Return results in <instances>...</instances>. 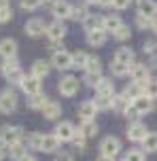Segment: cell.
Masks as SVG:
<instances>
[{
  "label": "cell",
  "instance_id": "1",
  "mask_svg": "<svg viewBox=\"0 0 157 161\" xmlns=\"http://www.w3.org/2000/svg\"><path fill=\"white\" fill-rule=\"evenodd\" d=\"M24 140V129L19 125H4L0 127V144L4 148H11V146L19 144Z\"/></svg>",
  "mask_w": 157,
  "mask_h": 161
},
{
  "label": "cell",
  "instance_id": "2",
  "mask_svg": "<svg viewBox=\"0 0 157 161\" xmlns=\"http://www.w3.org/2000/svg\"><path fill=\"white\" fill-rule=\"evenodd\" d=\"M0 70H2V76H4L8 83L19 85V83L24 80V72H21V68H19L17 57H13V59H4V62H2V66H0Z\"/></svg>",
  "mask_w": 157,
  "mask_h": 161
},
{
  "label": "cell",
  "instance_id": "3",
  "mask_svg": "<svg viewBox=\"0 0 157 161\" xmlns=\"http://www.w3.org/2000/svg\"><path fill=\"white\" fill-rule=\"evenodd\" d=\"M121 151V140L115 136H106L102 142H100V155L102 157H110V159H115L117 155Z\"/></svg>",
  "mask_w": 157,
  "mask_h": 161
},
{
  "label": "cell",
  "instance_id": "4",
  "mask_svg": "<svg viewBox=\"0 0 157 161\" xmlns=\"http://www.w3.org/2000/svg\"><path fill=\"white\" fill-rule=\"evenodd\" d=\"M130 79H132V83H140V85H144L147 80L151 79V68L147 64H136L134 62L132 66H130Z\"/></svg>",
  "mask_w": 157,
  "mask_h": 161
},
{
  "label": "cell",
  "instance_id": "5",
  "mask_svg": "<svg viewBox=\"0 0 157 161\" xmlns=\"http://www.w3.org/2000/svg\"><path fill=\"white\" fill-rule=\"evenodd\" d=\"M58 89H59V93H62L64 97H72V96H76V93H79V79L68 74V76H64V79L59 80Z\"/></svg>",
  "mask_w": 157,
  "mask_h": 161
},
{
  "label": "cell",
  "instance_id": "6",
  "mask_svg": "<svg viewBox=\"0 0 157 161\" xmlns=\"http://www.w3.org/2000/svg\"><path fill=\"white\" fill-rule=\"evenodd\" d=\"M51 66L58 68V70H70L72 68V53H68L64 49L55 51L53 57H51Z\"/></svg>",
  "mask_w": 157,
  "mask_h": 161
},
{
  "label": "cell",
  "instance_id": "7",
  "mask_svg": "<svg viewBox=\"0 0 157 161\" xmlns=\"http://www.w3.org/2000/svg\"><path fill=\"white\" fill-rule=\"evenodd\" d=\"M53 134L58 136L59 142H72V138H75V134H76V127L70 121H62V123L55 125V131H53Z\"/></svg>",
  "mask_w": 157,
  "mask_h": 161
},
{
  "label": "cell",
  "instance_id": "8",
  "mask_svg": "<svg viewBox=\"0 0 157 161\" xmlns=\"http://www.w3.org/2000/svg\"><path fill=\"white\" fill-rule=\"evenodd\" d=\"M15 108H17L15 91H11V89L2 91V93H0V113H2V114H11Z\"/></svg>",
  "mask_w": 157,
  "mask_h": 161
},
{
  "label": "cell",
  "instance_id": "9",
  "mask_svg": "<svg viewBox=\"0 0 157 161\" xmlns=\"http://www.w3.org/2000/svg\"><path fill=\"white\" fill-rule=\"evenodd\" d=\"M70 11H72V4L66 2V0H55V2L51 4V15L55 17L58 21H62V19H70Z\"/></svg>",
  "mask_w": 157,
  "mask_h": 161
},
{
  "label": "cell",
  "instance_id": "10",
  "mask_svg": "<svg viewBox=\"0 0 157 161\" xmlns=\"http://www.w3.org/2000/svg\"><path fill=\"white\" fill-rule=\"evenodd\" d=\"M147 125L140 123V121H136V123H130V127H127V140L130 142H142L144 138H147Z\"/></svg>",
  "mask_w": 157,
  "mask_h": 161
},
{
  "label": "cell",
  "instance_id": "11",
  "mask_svg": "<svg viewBox=\"0 0 157 161\" xmlns=\"http://www.w3.org/2000/svg\"><path fill=\"white\" fill-rule=\"evenodd\" d=\"M45 32H47V25H45V21H42L41 17H32V19L25 21V34L28 36L36 38V36H41Z\"/></svg>",
  "mask_w": 157,
  "mask_h": 161
},
{
  "label": "cell",
  "instance_id": "12",
  "mask_svg": "<svg viewBox=\"0 0 157 161\" xmlns=\"http://www.w3.org/2000/svg\"><path fill=\"white\" fill-rule=\"evenodd\" d=\"M132 106L140 113V117H142V114H149V113L155 110V100H151V97H147L144 93H142V96H138L136 100H132Z\"/></svg>",
  "mask_w": 157,
  "mask_h": 161
},
{
  "label": "cell",
  "instance_id": "13",
  "mask_svg": "<svg viewBox=\"0 0 157 161\" xmlns=\"http://www.w3.org/2000/svg\"><path fill=\"white\" fill-rule=\"evenodd\" d=\"M45 34L49 36L51 42H59V40L66 36V25L62 24V21H58V19H55L53 24L47 25V32H45Z\"/></svg>",
  "mask_w": 157,
  "mask_h": 161
},
{
  "label": "cell",
  "instance_id": "14",
  "mask_svg": "<svg viewBox=\"0 0 157 161\" xmlns=\"http://www.w3.org/2000/svg\"><path fill=\"white\" fill-rule=\"evenodd\" d=\"M19 87L24 91L25 96H36V93H41V80L34 79V76H24V80L19 83Z\"/></svg>",
  "mask_w": 157,
  "mask_h": 161
},
{
  "label": "cell",
  "instance_id": "15",
  "mask_svg": "<svg viewBox=\"0 0 157 161\" xmlns=\"http://www.w3.org/2000/svg\"><path fill=\"white\" fill-rule=\"evenodd\" d=\"M136 8H138V15H142V17H149V19L157 17V2L155 0H138Z\"/></svg>",
  "mask_w": 157,
  "mask_h": 161
},
{
  "label": "cell",
  "instance_id": "16",
  "mask_svg": "<svg viewBox=\"0 0 157 161\" xmlns=\"http://www.w3.org/2000/svg\"><path fill=\"white\" fill-rule=\"evenodd\" d=\"M96 113H98V108L93 104V100H85L79 104V117L81 121H93L96 119Z\"/></svg>",
  "mask_w": 157,
  "mask_h": 161
},
{
  "label": "cell",
  "instance_id": "17",
  "mask_svg": "<svg viewBox=\"0 0 157 161\" xmlns=\"http://www.w3.org/2000/svg\"><path fill=\"white\" fill-rule=\"evenodd\" d=\"M121 25H123V21H121V17H119V15H113V13H110V15H104V17H102V30H104L106 34L108 32L115 34Z\"/></svg>",
  "mask_w": 157,
  "mask_h": 161
},
{
  "label": "cell",
  "instance_id": "18",
  "mask_svg": "<svg viewBox=\"0 0 157 161\" xmlns=\"http://www.w3.org/2000/svg\"><path fill=\"white\" fill-rule=\"evenodd\" d=\"M134 59H136V55H134V51L130 47H119L115 51V57H113V62H119L123 66H132Z\"/></svg>",
  "mask_w": 157,
  "mask_h": 161
},
{
  "label": "cell",
  "instance_id": "19",
  "mask_svg": "<svg viewBox=\"0 0 157 161\" xmlns=\"http://www.w3.org/2000/svg\"><path fill=\"white\" fill-rule=\"evenodd\" d=\"M62 114V106H59V102H55V100H47V104L42 106V117L49 121H55Z\"/></svg>",
  "mask_w": 157,
  "mask_h": 161
},
{
  "label": "cell",
  "instance_id": "20",
  "mask_svg": "<svg viewBox=\"0 0 157 161\" xmlns=\"http://www.w3.org/2000/svg\"><path fill=\"white\" fill-rule=\"evenodd\" d=\"M0 55L4 57V59H13L17 57V42L13 38H4L0 40Z\"/></svg>",
  "mask_w": 157,
  "mask_h": 161
},
{
  "label": "cell",
  "instance_id": "21",
  "mask_svg": "<svg viewBox=\"0 0 157 161\" xmlns=\"http://www.w3.org/2000/svg\"><path fill=\"white\" fill-rule=\"evenodd\" d=\"M49 70H51V64H49V62H45V59H36V62L32 64V72H30V76L42 80L47 74H49Z\"/></svg>",
  "mask_w": 157,
  "mask_h": 161
},
{
  "label": "cell",
  "instance_id": "22",
  "mask_svg": "<svg viewBox=\"0 0 157 161\" xmlns=\"http://www.w3.org/2000/svg\"><path fill=\"white\" fill-rule=\"evenodd\" d=\"M96 96H102V97H113L115 96V83L113 79H104L98 83V87H96Z\"/></svg>",
  "mask_w": 157,
  "mask_h": 161
},
{
  "label": "cell",
  "instance_id": "23",
  "mask_svg": "<svg viewBox=\"0 0 157 161\" xmlns=\"http://www.w3.org/2000/svg\"><path fill=\"white\" fill-rule=\"evenodd\" d=\"M108 34L100 28V30H93V32H87V45L89 47H102L104 42H106Z\"/></svg>",
  "mask_w": 157,
  "mask_h": 161
},
{
  "label": "cell",
  "instance_id": "24",
  "mask_svg": "<svg viewBox=\"0 0 157 161\" xmlns=\"http://www.w3.org/2000/svg\"><path fill=\"white\" fill-rule=\"evenodd\" d=\"M59 144H62V142L58 140V136H55V134H45L41 151H42V153H55V151L59 148Z\"/></svg>",
  "mask_w": 157,
  "mask_h": 161
},
{
  "label": "cell",
  "instance_id": "25",
  "mask_svg": "<svg viewBox=\"0 0 157 161\" xmlns=\"http://www.w3.org/2000/svg\"><path fill=\"white\" fill-rule=\"evenodd\" d=\"M130 106H132V100L127 96H123V93H115V96H113V110L123 114Z\"/></svg>",
  "mask_w": 157,
  "mask_h": 161
},
{
  "label": "cell",
  "instance_id": "26",
  "mask_svg": "<svg viewBox=\"0 0 157 161\" xmlns=\"http://www.w3.org/2000/svg\"><path fill=\"white\" fill-rule=\"evenodd\" d=\"M142 144V151H147V153H157V131H149L147 138L140 142Z\"/></svg>",
  "mask_w": 157,
  "mask_h": 161
},
{
  "label": "cell",
  "instance_id": "27",
  "mask_svg": "<svg viewBox=\"0 0 157 161\" xmlns=\"http://www.w3.org/2000/svg\"><path fill=\"white\" fill-rule=\"evenodd\" d=\"M83 28H85V32L100 30V28H102V17H98V15H87V17H85V21H83Z\"/></svg>",
  "mask_w": 157,
  "mask_h": 161
},
{
  "label": "cell",
  "instance_id": "28",
  "mask_svg": "<svg viewBox=\"0 0 157 161\" xmlns=\"http://www.w3.org/2000/svg\"><path fill=\"white\" fill-rule=\"evenodd\" d=\"M47 100H49V97L42 96V93L30 96V97H28V108H32V110H42V106L47 104Z\"/></svg>",
  "mask_w": 157,
  "mask_h": 161
},
{
  "label": "cell",
  "instance_id": "29",
  "mask_svg": "<svg viewBox=\"0 0 157 161\" xmlns=\"http://www.w3.org/2000/svg\"><path fill=\"white\" fill-rule=\"evenodd\" d=\"M79 131H81L85 138H91V136H96V134H98V125H96V121H81Z\"/></svg>",
  "mask_w": 157,
  "mask_h": 161
},
{
  "label": "cell",
  "instance_id": "30",
  "mask_svg": "<svg viewBox=\"0 0 157 161\" xmlns=\"http://www.w3.org/2000/svg\"><path fill=\"white\" fill-rule=\"evenodd\" d=\"M142 89H144V85H140V83H130V85H127L121 93H123V96H127L130 100H136L138 96H142Z\"/></svg>",
  "mask_w": 157,
  "mask_h": 161
},
{
  "label": "cell",
  "instance_id": "31",
  "mask_svg": "<svg viewBox=\"0 0 157 161\" xmlns=\"http://www.w3.org/2000/svg\"><path fill=\"white\" fill-rule=\"evenodd\" d=\"M85 72H96V74H102V62H100V57L89 55V59H87V66H85Z\"/></svg>",
  "mask_w": 157,
  "mask_h": 161
},
{
  "label": "cell",
  "instance_id": "32",
  "mask_svg": "<svg viewBox=\"0 0 157 161\" xmlns=\"http://www.w3.org/2000/svg\"><path fill=\"white\" fill-rule=\"evenodd\" d=\"M87 59H89V55L85 51H75L72 53V68H85L87 66Z\"/></svg>",
  "mask_w": 157,
  "mask_h": 161
},
{
  "label": "cell",
  "instance_id": "33",
  "mask_svg": "<svg viewBox=\"0 0 157 161\" xmlns=\"http://www.w3.org/2000/svg\"><path fill=\"white\" fill-rule=\"evenodd\" d=\"M110 72H113V76H117V79H123V76H127V72H130V66H123V64H119V62H110Z\"/></svg>",
  "mask_w": 157,
  "mask_h": 161
},
{
  "label": "cell",
  "instance_id": "34",
  "mask_svg": "<svg viewBox=\"0 0 157 161\" xmlns=\"http://www.w3.org/2000/svg\"><path fill=\"white\" fill-rule=\"evenodd\" d=\"M142 93L151 100H157V79H149L144 83V89H142Z\"/></svg>",
  "mask_w": 157,
  "mask_h": 161
},
{
  "label": "cell",
  "instance_id": "35",
  "mask_svg": "<svg viewBox=\"0 0 157 161\" xmlns=\"http://www.w3.org/2000/svg\"><path fill=\"white\" fill-rule=\"evenodd\" d=\"M42 138H45V134H41V131H34V134H30V138H28V146H30L32 151H41Z\"/></svg>",
  "mask_w": 157,
  "mask_h": 161
},
{
  "label": "cell",
  "instance_id": "36",
  "mask_svg": "<svg viewBox=\"0 0 157 161\" xmlns=\"http://www.w3.org/2000/svg\"><path fill=\"white\" fill-rule=\"evenodd\" d=\"M8 155H11V159L21 161L25 155H28V151H25V146L19 142V144H15V146H11V148H8Z\"/></svg>",
  "mask_w": 157,
  "mask_h": 161
},
{
  "label": "cell",
  "instance_id": "37",
  "mask_svg": "<svg viewBox=\"0 0 157 161\" xmlns=\"http://www.w3.org/2000/svg\"><path fill=\"white\" fill-rule=\"evenodd\" d=\"M89 15V11H87V7H72V11H70V19H76V21H85V17Z\"/></svg>",
  "mask_w": 157,
  "mask_h": 161
},
{
  "label": "cell",
  "instance_id": "38",
  "mask_svg": "<svg viewBox=\"0 0 157 161\" xmlns=\"http://www.w3.org/2000/svg\"><path fill=\"white\" fill-rule=\"evenodd\" d=\"M123 161H144V151L142 148H130L125 153Z\"/></svg>",
  "mask_w": 157,
  "mask_h": 161
},
{
  "label": "cell",
  "instance_id": "39",
  "mask_svg": "<svg viewBox=\"0 0 157 161\" xmlns=\"http://www.w3.org/2000/svg\"><path fill=\"white\" fill-rule=\"evenodd\" d=\"M93 104H96V108H98V110H110V108H113V97H102V96H98L96 100H93Z\"/></svg>",
  "mask_w": 157,
  "mask_h": 161
},
{
  "label": "cell",
  "instance_id": "40",
  "mask_svg": "<svg viewBox=\"0 0 157 161\" xmlns=\"http://www.w3.org/2000/svg\"><path fill=\"white\" fill-rule=\"evenodd\" d=\"M100 80H102V74H96V72H85V76H83V83L89 85V87H98Z\"/></svg>",
  "mask_w": 157,
  "mask_h": 161
},
{
  "label": "cell",
  "instance_id": "41",
  "mask_svg": "<svg viewBox=\"0 0 157 161\" xmlns=\"http://www.w3.org/2000/svg\"><path fill=\"white\" fill-rule=\"evenodd\" d=\"M130 36H132V32H130V25H121V28H119V30L113 34V38H115V40H121V42H123V40H127Z\"/></svg>",
  "mask_w": 157,
  "mask_h": 161
},
{
  "label": "cell",
  "instance_id": "42",
  "mask_svg": "<svg viewBox=\"0 0 157 161\" xmlns=\"http://www.w3.org/2000/svg\"><path fill=\"white\" fill-rule=\"evenodd\" d=\"M45 0H21V8L24 11H36Z\"/></svg>",
  "mask_w": 157,
  "mask_h": 161
},
{
  "label": "cell",
  "instance_id": "43",
  "mask_svg": "<svg viewBox=\"0 0 157 161\" xmlns=\"http://www.w3.org/2000/svg\"><path fill=\"white\" fill-rule=\"evenodd\" d=\"M151 21L149 17H142V15H136V25L140 28V30H151Z\"/></svg>",
  "mask_w": 157,
  "mask_h": 161
},
{
  "label": "cell",
  "instance_id": "44",
  "mask_svg": "<svg viewBox=\"0 0 157 161\" xmlns=\"http://www.w3.org/2000/svg\"><path fill=\"white\" fill-rule=\"evenodd\" d=\"M13 19V8L7 7V8H0V24H7Z\"/></svg>",
  "mask_w": 157,
  "mask_h": 161
},
{
  "label": "cell",
  "instance_id": "45",
  "mask_svg": "<svg viewBox=\"0 0 157 161\" xmlns=\"http://www.w3.org/2000/svg\"><path fill=\"white\" fill-rule=\"evenodd\" d=\"M142 51L155 59V57H157V42H151V40H149V42H144V49H142Z\"/></svg>",
  "mask_w": 157,
  "mask_h": 161
},
{
  "label": "cell",
  "instance_id": "46",
  "mask_svg": "<svg viewBox=\"0 0 157 161\" xmlns=\"http://www.w3.org/2000/svg\"><path fill=\"white\" fill-rule=\"evenodd\" d=\"M123 114L127 117V121H130V123H136V121H138V117H140V113H138V110H136L134 106H130V108H127Z\"/></svg>",
  "mask_w": 157,
  "mask_h": 161
},
{
  "label": "cell",
  "instance_id": "47",
  "mask_svg": "<svg viewBox=\"0 0 157 161\" xmlns=\"http://www.w3.org/2000/svg\"><path fill=\"white\" fill-rule=\"evenodd\" d=\"M85 140H87V138H85V136H83V134H81V131L76 129L75 138H72V144H75L76 148H85Z\"/></svg>",
  "mask_w": 157,
  "mask_h": 161
},
{
  "label": "cell",
  "instance_id": "48",
  "mask_svg": "<svg viewBox=\"0 0 157 161\" xmlns=\"http://www.w3.org/2000/svg\"><path fill=\"white\" fill-rule=\"evenodd\" d=\"M130 4H132V0H113V8L115 11H125Z\"/></svg>",
  "mask_w": 157,
  "mask_h": 161
},
{
  "label": "cell",
  "instance_id": "49",
  "mask_svg": "<svg viewBox=\"0 0 157 161\" xmlns=\"http://www.w3.org/2000/svg\"><path fill=\"white\" fill-rule=\"evenodd\" d=\"M55 161H75V157H72V155H68V153H62V155L55 157Z\"/></svg>",
  "mask_w": 157,
  "mask_h": 161
},
{
  "label": "cell",
  "instance_id": "50",
  "mask_svg": "<svg viewBox=\"0 0 157 161\" xmlns=\"http://www.w3.org/2000/svg\"><path fill=\"white\" fill-rule=\"evenodd\" d=\"M98 7H102V8H110V7H113V0H100Z\"/></svg>",
  "mask_w": 157,
  "mask_h": 161
},
{
  "label": "cell",
  "instance_id": "51",
  "mask_svg": "<svg viewBox=\"0 0 157 161\" xmlns=\"http://www.w3.org/2000/svg\"><path fill=\"white\" fill-rule=\"evenodd\" d=\"M151 32L157 34V17H153V21H151Z\"/></svg>",
  "mask_w": 157,
  "mask_h": 161
},
{
  "label": "cell",
  "instance_id": "52",
  "mask_svg": "<svg viewBox=\"0 0 157 161\" xmlns=\"http://www.w3.org/2000/svg\"><path fill=\"white\" fill-rule=\"evenodd\" d=\"M4 157H7V151H4V146H2V144H0V161H2V159H4Z\"/></svg>",
  "mask_w": 157,
  "mask_h": 161
},
{
  "label": "cell",
  "instance_id": "53",
  "mask_svg": "<svg viewBox=\"0 0 157 161\" xmlns=\"http://www.w3.org/2000/svg\"><path fill=\"white\" fill-rule=\"evenodd\" d=\"M7 7H11V2L8 0H0V8H7Z\"/></svg>",
  "mask_w": 157,
  "mask_h": 161
},
{
  "label": "cell",
  "instance_id": "54",
  "mask_svg": "<svg viewBox=\"0 0 157 161\" xmlns=\"http://www.w3.org/2000/svg\"><path fill=\"white\" fill-rule=\"evenodd\" d=\"M21 161H36V157H34V155H25Z\"/></svg>",
  "mask_w": 157,
  "mask_h": 161
},
{
  "label": "cell",
  "instance_id": "55",
  "mask_svg": "<svg viewBox=\"0 0 157 161\" xmlns=\"http://www.w3.org/2000/svg\"><path fill=\"white\" fill-rule=\"evenodd\" d=\"M98 161H115V159H110V157H102V155H100Z\"/></svg>",
  "mask_w": 157,
  "mask_h": 161
},
{
  "label": "cell",
  "instance_id": "56",
  "mask_svg": "<svg viewBox=\"0 0 157 161\" xmlns=\"http://www.w3.org/2000/svg\"><path fill=\"white\" fill-rule=\"evenodd\" d=\"M100 0H85V4H98Z\"/></svg>",
  "mask_w": 157,
  "mask_h": 161
}]
</instances>
